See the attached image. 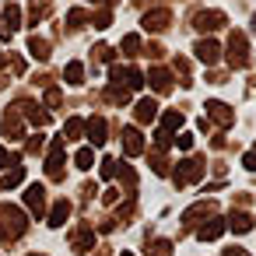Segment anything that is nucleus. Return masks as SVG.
<instances>
[{
  "instance_id": "6",
  "label": "nucleus",
  "mask_w": 256,
  "mask_h": 256,
  "mask_svg": "<svg viewBox=\"0 0 256 256\" xmlns=\"http://www.w3.org/2000/svg\"><path fill=\"white\" fill-rule=\"evenodd\" d=\"M168 25H172V11H168V8H154V11H148V14L140 18V28L151 32V36H162Z\"/></svg>"
},
{
  "instance_id": "2",
  "label": "nucleus",
  "mask_w": 256,
  "mask_h": 256,
  "mask_svg": "<svg viewBox=\"0 0 256 256\" xmlns=\"http://www.w3.org/2000/svg\"><path fill=\"white\" fill-rule=\"evenodd\" d=\"M25 228H28V221H25V214L18 207L0 204V235H4V238H18Z\"/></svg>"
},
{
  "instance_id": "40",
  "label": "nucleus",
  "mask_w": 256,
  "mask_h": 256,
  "mask_svg": "<svg viewBox=\"0 0 256 256\" xmlns=\"http://www.w3.org/2000/svg\"><path fill=\"white\" fill-rule=\"evenodd\" d=\"M249 28H252V36H256V14H252V25H249Z\"/></svg>"
},
{
  "instance_id": "44",
  "label": "nucleus",
  "mask_w": 256,
  "mask_h": 256,
  "mask_svg": "<svg viewBox=\"0 0 256 256\" xmlns=\"http://www.w3.org/2000/svg\"><path fill=\"white\" fill-rule=\"evenodd\" d=\"M36 256H42V252H36Z\"/></svg>"
},
{
  "instance_id": "39",
  "label": "nucleus",
  "mask_w": 256,
  "mask_h": 256,
  "mask_svg": "<svg viewBox=\"0 0 256 256\" xmlns=\"http://www.w3.org/2000/svg\"><path fill=\"white\" fill-rule=\"evenodd\" d=\"M224 256H246V252H242V249H228Z\"/></svg>"
},
{
  "instance_id": "18",
  "label": "nucleus",
  "mask_w": 256,
  "mask_h": 256,
  "mask_svg": "<svg viewBox=\"0 0 256 256\" xmlns=\"http://www.w3.org/2000/svg\"><path fill=\"white\" fill-rule=\"evenodd\" d=\"M106 98H109L112 106H130V98H134V92H126L123 84H112V81H109V88H106Z\"/></svg>"
},
{
  "instance_id": "19",
  "label": "nucleus",
  "mask_w": 256,
  "mask_h": 256,
  "mask_svg": "<svg viewBox=\"0 0 256 256\" xmlns=\"http://www.w3.org/2000/svg\"><path fill=\"white\" fill-rule=\"evenodd\" d=\"M120 50H123V56H140V36L137 32H130V36H123V42H120Z\"/></svg>"
},
{
  "instance_id": "33",
  "label": "nucleus",
  "mask_w": 256,
  "mask_h": 256,
  "mask_svg": "<svg viewBox=\"0 0 256 256\" xmlns=\"http://www.w3.org/2000/svg\"><path fill=\"white\" fill-rule=\"evenodd\" d=\"M228 81V70H210L207 74V84H224Z\"/></svg>"
},
{
  "instance_id": "38",
  "label": "nucleus",
  "mask_w": 256,
  "mask_h": 256,
  "mask_svg": "<svg viewBox=\"0 0 256 256\" xmlns=\"http://www.w3.org/2000/svg\"><path fill=\"white\" fill-rule=\"evenodd\" d=\"M4 165H8V151H4V148H0V168H4Z\"/></svg>"
},
{
  "instance_id": "15",
  "label": "nucleus",
  "mask_w": 256,
  "mask_h": 256,
  "mask_svg": "<svg viewBox=\"0 0 256 256\" xmlns=\"http://www.w3.org/2000/svg\"><path fill=\"white\" fill-rule=\"evenodd\" d=\"M123 151H126L130 158L144 151V137H140V130H137V126H126V130H123Z\"/></svg>"
},
{
  "instance_id": "43",
  "label": "nucleus",
  "mask_w": 256,
  "mask_h": 256,
  "mask_svg": "<svg viewBox=\"0 0 256 256\" xmlns=\"http://www.w3.org/2000/svg\"><path fill=\"white\" fill-rule=\"evenodd\" d=\"M123 256H130V252H123Z\"/></svg>"
},
{
  "instance_id": "26",
  "label": "nucleus",
  "mask_w": 256,
  "mask_h": 256,
  "mask_svg": "<svg viewBox=\"0 0 256 256\" xmlns=\"http://www.w3.org/2000/svg\"><path fill=\"white\" fill-rule=\"evenodd\" d=\"M112 53H116L112 46H106V42H95V50H92V60H95V64H109V60H112Z\"/></svg>"
},
{
  "instance_id": "11",
  "label": "nucleus",
  "mask_w": 256,
  "mask_h": 256,
  "mask_svg": "<svg viewBox=\"0 0 256 256\" xmlns=\"http://www.w3.org/2000/svg\"><path fill=\"white\" fill-rule=\"evenodd\" d=\"M193 53H196V60H200V64H207V67H214V64L221 60V53H224V50H221V46H218L214 39H200Z\"/></svg>"
},
{
  "instance_id": "23",
  "label": "nucleus",
  "mask_w": 256,
  "mask_h": 256,
  "mask_svg": "<svg viewBox=\"0 0 256 256\" xmlns=\"http://www.w3.org/2000/svg\"><path fill=\"white\" fill-rule=\"evenodd\" d=\"M228 224H232V232H238V235H242V232H249V228H252V214H246V210H235Z\"/></svg>"
},
{
  "instance_id": "12",
  "label": "nucleus",
  "mask_w": 256,
  "mask_h": 256,
  "mask_svg": "<svg viewBox=\"0 0 256 256\" xmlns=\"http://www.w3.org/2000/svg\"><path fill=\"white\" fill-rule=\"evenodd\" d=\"M88 137H92L95 148H102V144L109 140V120H106V116H92V120H88Z\"/></svg>"
},
{
  "instance_id": "16",
  "label": "nucleus",
  "mask_w": 256,
  "mask_h": 256,
  "mask_svg": "<svg viewBox=\"0 0 256 256\" xmlns=\"http://www.w3.org/2000/svg\"><path fill=\"white\" fill-rule=\"evenodd\" d=\"M64 81L74 84V88H81V84H84V64H81V60H70V64L64 67Z\"/></svg>"
},
{
  "instance_id": "30",
  "label": "nucleus",
  "mask_w": 256,
  "mask_h": 256,
  "mask_svg": "<svg viewBox=\"0 0 256 256\" xmlns=\"http://www.w3.org/2000/svg\"><path fill=\"white\" fill-rule=\"evenodd\" d=\"M25 200H28V207L39 214V210H42V186H32V190L25 193Z\"/></svg>"
},
{
  "instance_id": "37",
  "label": "nucleus",
  "mask_w": 256,
  "mask_h": 256,
  "mask_svg": "<svg viewBox=\"0 0 256 256\" xmlns=\"http://www.w3.org/2000/svg\"><path fill=\"white\" fill-rule=\"evenodd\" d=\"M28 151H32V154L42 151V137H32V140H28Z\"/></svg>"
},
{
  "instance_id": "5",
  "label": "nucleus",
  "mask_w": 256,
  "mask_h": 256,
  "mask_svg": "<svg viewBox=\"0 0 256 256\" xmlns=\"http://www.w3.org/2000/svg\"><path fill=\"white\" fill-rule=\"evenodd\" d=\"M190 22H193V28H196L200 36H210V32H218V28L228 25V14H224V11H196Z\"/></svg>"
},
{
  "instance_id": "1",
  "label": "nucleus",
  "mask_w": 256,
  "mask_h": 256,
  "mask_svg": "<svg viewBox=\"0 0 256 256\" xmlns=\"http://www.w3.org/2000/svg\"><path fill=\"white\" fill-rule=\"evenodd\" d=\"M224 53H228V67H232V70H246V67H249V39H246V32L232 28Z\"/></svg>"
},
{
  "instance_id": "21",
  "label": "nucleus",
  "mask_w": 256,
  "mask_h": 256,
  "mask_svg": "<svg viewBox=\"0 0 256 256\" xmlns=\"http://www.w3.org/2000/svg\"><path fill=\"white\" fill-rule=\"evenodd\" d=\"M172 67H176V74H179V84L190 88V84H193V78H190V60H186V56H176Z\"/></svg>"
},
{
  "instance_id": "13",
  "label": "nucleus",
  "mask_w": 256,
  "mask_h": 256,
  "mask_svg": "<svg viewBox=\"0 0 256 256\" xmlns=\"http://www.w3.org/2000/svg\"><path fill=\"white\" fill-rule=\"evenodd\" d=\"M50 11H53V0H32V4H28V14H25V25L36 28L39 18H46Z\"/></svg>"
},
{
  "instance_id": "29",
  "label": "nucleus",
  "mask_w": 256,
  "mask_h": 256,
  "mask_svg": "<svg viewBox=\"0 0 256 256\" xmlns=\"http://www.w3.org/2000/svg\"><path fill=\"white\" fill-rule=\"evenodd\" d=\"M221 232H224V221H210V224H204V228H200L196 235H200V238L207 242V238H218Z\"/></svg>"
},
{
  "instance_id": "17",
  "label": "nucleus",
  "mask_w": 256,
  "mask_h": 256,
  "mask_svg": "<svg viewBox=\"0 0 256 256\" xmlns=\"http://www.w3.org/2000/svg\"><path fill=\"white\" fill-rule=\"evenodd\" d=\"M28 50H32V56H36L39 64H46V60L53 56V46H50L46 39H39V36H32V39H28Z\"/></svg>"
},
{
  "instance_id": "28",
  "label": "nucleus",
  "mask_w": 256,
  "mask_h": 256,
  "mask_svg": "<svg viewBox=\"0 0 256 256\" xmlns=\"http://www.w3.org/2000/svg\"><path fill=\"white\" fill-rule=\"evenodd\" d=\"M92 162H95V154H92V148H81V151L74 154V165H78L81 172H88V168H92Z\"/></svg>"
},
{
  "instance_id": "8",
  "label": "nucleus",
  "mask_w": 256,
  "mask_h": 256,
  "mask_svg": "<svg viewBox=\"0 0 256 256\" xmlns=\"http://www.w3.org/2000/svg\"><path fill=\"white\" fill-rule=\"evenodd\" d=\"M207 116H210L218 126H224V130L235 123V109H232L228 102H218V98H210V102H207Z\"/></svg>"
},
{
  "instance_id": "35",
  "label": "nucleus",
  "mask_w": 256,
  "mask_h": 256,
  "mask_svg": "<svg viewBox=\"0 0 256 256\" xmlns=\"http://www.w3.org/2000/svg\"><path fill=\"white\" fill-rule=\"evenodd\" d=\"M176 144H179L182 151H190V148H193V134H179V137H176Z\"/></svg>"
},
{
  "instance_id": "25",
  "label": "nucleus",
  "mask_w": 256,
  "mask_h": 256,
  "mask_svg": "<svg viewBox=\"0 0 256 256\" xmlns=\"http://www.w3.org/2000/svg\"><path fill=\"white\" fill-rule=\"evenodd\" d=\"M179 126H182V112H179V109H172V112L162 116V130H165V134H172V130H179Z\"/></svg>"
},
{
  "instance_id": "41",
  "label": "nucleus",
  "mask_w": 256,
  "mask_h": 256,
  "mask_svg": "<svg viewBox=\"0 0 256 256\" xmlns=\"http://www.w3.org/2000/svg\"><path fill=\"white\" fill-rule=\"evenodd\" d=\"M84 4H102V0H84Z\"/></svg>"
},
{
  "instance_id": "20",
  "label": "nucleus",
  "mask_w": 256,
  "mask_h": 256,
  "mask_svg": "<svg viewBox=\"0 0 256 256\" xmlns=\"http://www.w3.org/2000/svg\"><path fill=\"white\" fill-rule=\"evenodd\" d=\"M88 25H92V28H109V25H112V8H98V11L88 18Z\"/></svg>"
},
{
  "instance_id": "10",
  "label": "nucleus",
  "mask_w": 256,
  "mask_h": 256,
  "mask_svg": "<svg viewBox=\"0 0 256 256\" xmlns=\"http://www.w3.org/2000/svg\"><path fill=\"white\" fill-rule=\"evenodd\" d=\"M0 134H4V137H11V140H18V137L25 134V126H22V112H18L14 106L4 112V120H0Z\"/></svg>"
},
{
  "instance_id": "31",
  "label": "nucleus",
  "mask_w": 256,
  "mask_h": 256,
  "mask_svg": "<svg viewBox=\"0 0 256 256\" xmlns=\"http://www.w3.org/2000/svg\"><path fill=\"white\" fill-rule=\"evenodd\" d=\"M67 210H70V204H67V200H60V204L53 207V214H50V224H53V228H56V224H64Z\"/></svg>"
},
{
  "instance_id": "9",
  "label": "nucleus",
  "mask_w": 256,
  "mask_h": 256,
  "mask_svg": "<svg viewBox=\"0 0 256 256\" xmlns=\"http://www.w3.org/2000/svg\"><path fill=\"white\" fill-rule=\"evenodd\" d=\"M46 176L56 179V182L64 179V144H60V140L50 144V154H46Z\"/></svg>"
},
{
  "instance_id": "4",
  "label": "nucleus",
  "mask_w": 256,
  "mask_h": 256,
  "mask_svg": "<svg viewBox=\"0 0 256 256\" xmlns=\"http://www.w3.org/2000/svg\"><path fill=\"white\" fill-rule=\"evenodd\" d=\"M204 172H207V162L196 154V158H186V162H179L172 179H176V186H190V182H196Z\"/></svg>"
},
{
  "instance_id": "3",
  "label": "nucleus",
  "mask_w": 256,
  "mask_h": 256,
  "mask_svg": "<svg viewBox=\"0 0 256 256\" xmlns=\"http://www.w3.org/2000/svg\"><path fill=\"white\" fill-rule=\"evenodd\" d=\"M109 81L112 84H123L126 92H140L144 88V74L137 67H130V64H112L109 67Z\"/></svg>"
},
{
  "instance_id": "32",
  "label": "nucleus",
  "mask_w": 256,
  "mask_h": 256,
  "mask_svg": "<svg viewBox=\"0 0 256 256\" xmlns=\"http://www.w3.org/2000/svg\"><path fill=\"white\" fill-rule=\"evenodd\" d=\"M60 106H64L60 88H46V109H60Z\"/></svg>"
},
{
  "instance_id": "27",
  "label": "nucleus",
  "mask_w": 256,
  "mask_h": 256,
  "mask_svg": "<svg viewBox=\"0 0 256 256\" xmlns=\"http://www.w3.org/2000/svg\"><path fill=\"white\" fill-rule=\"evenodd\" d=\"M22 176H25V168H18V165H14L8 176H0V190H11V186H18V182H22Z\"/></svg>"
},
{
  "instance_id": "42",
  "label": "nucleus",
  "mask_w": 256,
  "mask_h": 256,
  "mask_svg": "<svg viewBox=\"0 0 256 256\" xmlns=\"http://www.w3.org/2000/svg\"><path fill=\"white\" fill-rule=\"evenodd\" d=\"M4 56H8V53H0V64H4Z\"/></svg>"
},
{
  "instance_id": "36",
  "label": "nucleus",
  "mask_w": 256,
  "mask_h": 256,
  "mask_svg": "<svg viewBox=\"0 0 256 256\" xmlns=\"http://www.w3.org/2000/svg\"><path fill=\"white\" fill-rule=\"evenodd\" d=\"M242 165H246L249 172H256V148H252V151H246V158H242Z\"/></svg>"
},
{
  "instance_id": "24",
  "label": "nucleus",
  "mask_w": 256,
  "mask_h": 256,
  "mask_svg": "<svg viewBox=\"0 0 256 256\" xmlns=\"http://www.w3.org/2000/svg\"><path fill=\"white\" fill-rule=\"evenodd\" d=\"M84 25H88V11H84V8H74V11L67 14V28L78 32V28H84Z\"/></svg>"
},
{
  "instance_id": "34",
  "label": "nucleus",
  "mask_w": 256,
  "mask_h": 256,
  "mask_svg": "<svg viewBox=\"0 0 256 256\" xmlns=\"http://www.w3.org/2000/svg\"><path fill=\"white\" fill-rule=\"evenodd\" d=\"M148 56H151V60H162V56H165V46H162V42H151V46H148Z\"/></svg>"
},
{
  "instance_id": "7",
  "label": "nucleus",
  "mask_w": 256,
  "mask_h": 256,
  "mask_svg": "<svg viewBox=\"0 0 256 256\" xmlns=\"http://www.w3.org/2000/svg\"><path fill=\"white\" fill-rule=\"evenodd\" d=\"M144 84H151L158 95H172L176 78H172V70H165V67H151V70H148V78H144Z\"/></svg>"
},
{
  "instance_id": "22",
  "label": "nucleus",
  "mask_w": 256,
  "mask_h": 256,
  "mask_svg": "<svg viewBox=\"0 0 256 256\" xmlns=\"http://www.w3.org/2000/svg\"><path fill=\"white\" fill-rule=\"evenodd\" d=\"M81 134H84V120L81 116H70L67 126H64V140H78Z\"/></svg>"
},
{
  "instance_id": "14",
  "label": "nucleus",
  "mask_w": 256,
  "mask_h": 256,
  "mask_svg": "<svg viewBox=\"0 0 256 256\" xmlns=\"http://www.w3.org/2000/svg\"><path fill=\"white\" fill-rule=\"evenodd\" d=\"M154 116H158V102H154V98H140V102L134 106V120H137L140 126H144V123H151Z\"/></svg>"
}]
</instances>
